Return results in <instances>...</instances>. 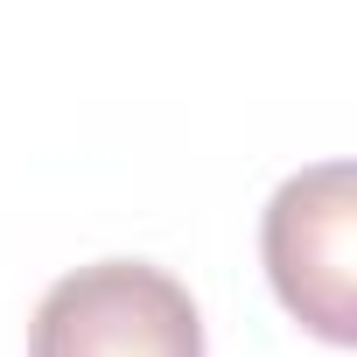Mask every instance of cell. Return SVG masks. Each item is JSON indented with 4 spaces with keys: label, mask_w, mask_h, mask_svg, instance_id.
<instances>
[{
    "label": "cell",
    "mask_w": 357,
    "mask_h": 357,
    "mask_svg": "<svg viewBox=\"0 0 357 357\" xmlns=\"http://www.w3.org/2000/svg\"><path fill=\"white\" fill-rule=\"evenodd\" d=\"M29 357H204V315L175 273L98 259L36 301Z\"/></svg>",
    "instance_id": "cell-1"
},
{
    "label": "cell",
    "mask_w": 357,
    "mask_h": 357,
    "mask_svg": "<svg viewBox=\"0 0 357 357\" xmlns=\"http://www.w3.org/2000/svg\"><path fill=\"white\" fill-rule=\"evenodd\" d=\"M266 280L280 308L322 343H357V175L350 161H315L273 190L266 225Z\"/></svg>",
    "instance_id": "cell-2"
}]
</instances>
